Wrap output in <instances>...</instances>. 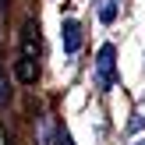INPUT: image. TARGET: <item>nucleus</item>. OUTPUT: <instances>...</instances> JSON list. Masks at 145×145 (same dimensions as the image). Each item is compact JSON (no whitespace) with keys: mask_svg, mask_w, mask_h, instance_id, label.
<instances>
[{"mask_svg":"<svg viewBox=\"0 0 145 145\" xmlns=\"http://www.w3.org/2000/svg\"><path fill=\"white\" fill-rule=\"evenodd\" d=\"M99 18L110 25V21L117 18V0H103V7H99Z\"/></svg>","mask_w":145,"mask_h":145,"instance_id":"20e7f679","label":"nucleus"},{"mask_svg":"<svg viewBox=\"0 0 145 145\" xmlns=\"http://www.w3.org/2000/svg\"><path fill=\"white\" fill-rule=\"evenodd\" d=\"M7 145H11V142H7Z\"/></svg>","mask_w":145,"mask_h":145,"instance_id":"0eeeda50","label":"nucleus"},{"mask_svg":"<svg viewBox=\"0 0 145 145\" xmlns=\"http://www.w3.org/2000/svg\"><path fill=\"white\" fill-rule=\"evenodd\" d=\"M18 78H21V82H32V78H35V64H32L28 53H21V60H18Z\"/></svg>","mask_w":145,"mask_h":145,"instance_id":"7ed1b4c3","label":"nucleus"},{"mask_svg":"<svg viewBox=\"0 0 145 145\" xmlns=\"http://www.w3.org/2000/svg\"><path fill=\"white\" fill-rule=\"evenodd\" d=\"M57 145H74V142H71V135H67V131H60V135H57Z\"/></svg>","mask_w":145,"mask_h":145,"instance_id":"39448f33","label":"nucleus"},{"mask_svg":"<svg viewBox=\"0 0 145 145\" xmlns=\"http://www.w3.org/2000/svg\"><path fill=\"white\" fill-rule=\"evenodd\" d=\"M60 39H64V53H67V57H74L78 50H82V25H78L74 18H67V21H64Z\"/></svg>","mask_w":145,"mask_h":145,"instance_id":"f03ea898","label":"nucleus"},{"mask_svg":"<svg viewBox=\"0 0 145 145\" xmlns=\"http://www.w3.org/2000/svg\"><path fill=\"white\" fill-rule=\"evenodd\" d=\"M135 145H145V142H135Z\"/></svg>","mask_w":145,"mask_h":145,"instance_id":"423d86ee","label":"nucleus"},{"mask_svg":"<svg viewBox=\"0 0 145 145\" xmlns=\"http://www.w3.org/2000/svg\"><path fill=\"white\" fill-rule=\"evenodd\" d=\"M113 67H117V50L113 46H103L96 57V89H113Z\"/></svg>","mask_w":145,"mask_h":145,"instance_id":"f257e3e1","label":"nucleus"}]
</instances>
